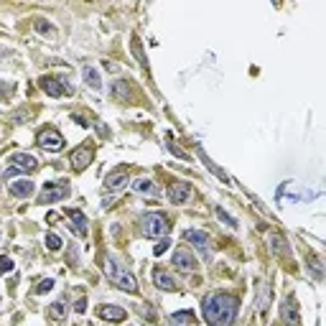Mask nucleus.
Instances as JSON below:
<instances>
[{"mask_svg": "<svg viewBox=\"0 0 326 326\" xmlns=\"http://www.w3.org/2000/svg\"><path fill=\"white\" fill-rule=\"evenodd\" d=\"M202 311H204V321L209 326H232L237 319V311H240V301L232 293L214 291V293L204 296Z\"/></svg>", "mask_w": 326, "mask_h": 326, "instance_id": "1", "label": "nucleus"}, {"mask_svg": "<svg viewBox=\"0 0 326 326\" xmlns=\"http://www.w3.org/2000/svg\"><path fill=\"white\" fill-rule=\"evenodd\" d=\"M140 232L143 237H166L171 232V224H168V217L161 214V212H148L140 217Z\"/></svg>", "mask_w": 326, "mask_h": 326, "instance_id": "2", "label": "nucleus"}, {"mask_svg": "<svg viewBox=\"0 0 326 326\" xmlns=\"http://www.w3.org/2000/svg\"><path fill=\"white\" fill-rule=\"evenodd\" d=\"M69 197V181H49L38 194V204H54Z\"/></svg>", "mask_w": 326, "mask_h": 326, "instance_id": "3", "label": "nucleus"}, {"mask_svg": "<svg viewBox=\"0 0 326 326\" xmlns=\"http://www.w3.org/2000/svg\"><path fill=\"white\" fill-rule=\"evenodd\" d=\"M38 145L43 148V150H49V153H59V150H64V135L59 133V130H54V127H46V130H41L38 133Z\"/></svg>", "mask_w": 326, "mask_h": 326, "instance_id": "4", "label": "nucleus"}, {"mask_svg": "<svg viewBox=\"0 0 326 326\" xmlns=\"http://www.w3.org/2000/svg\"><path fill=\"white\" fill-rule=\"evenodd\" d=\"M38 84H41V90L46 92L49 97H61V95H72V92H74L72 84H64V82L56 79V77H41Z\"/></svg>", "mask_w": 326, "mask_h": 326, "instance_id": "5", "label": "nucleus"}, {"mask_svg": "<svg viewBox=\"0 0 326 326\" xmlns=\"http://www.w3.org/2000/svg\"><path fill=\"white\" fill-rule=\"evenodd\" d=\"M173 265H176L179 270H184V273H194V270L199 268V263H197V257H194V252L186 250V247H179L176 252H173Z\"/></svg>", "mask_w": 326, "mask_h": 326, "instance_id": "6", "label": "nucleus"}, {"mask_svg": "<svg viewBox=\"0 0 326 326\" xmlns=\"http://www.w3.org/2000/svg\"><path fill=\"white\" fill-rule=\"evenodd\" d=\"M181 237H184L186 242H191L197 250H202V252L209 257V234H207L204 229H184Z\"/></svg>", "mask_w": 326, "mask_h": 326, "instance_id": "7", "label": "nucleus"}, {"mask_svg": "<svg viewBox=\"0 0 326 326\" xmlns=\"http://www.w3.org/2000/svg\"><path fill=\"white\" fill-rule=\"evenodd\" d=\"M280 316H283V321L288 326H301V314H298V306H296L293 296L283 298V303H280Z\"/></svg>", "mask_w": 326, "mask_h": 326, "instance_id": "8", "label": "nucleus"}, {"mask_svg": "<svg viewBox=\"0 0 326 326\" xmlns=\"http://www.w3.org/2000/svg\"><path fill=\"white\" fill-rule=\"evenodd\" d=\"M92 158H95V150H92L90 145H79V148L72 150V166H74L77 171H84L87 166L92 163Z\"/></svg>", "mask_w": 326, "mask_h": 326, "instance_id": "9", "label": "nucleus"}, {"mask_svg": "<svg viewBox=\"0 0 326 326\" xmlns=\"http://www.w3.org/2000/svg\"><path fill=\"white\" fill-rule=\"evenodd\" d=\"M189 197H191V184H186V181H176L168 189V199L173 204H186Z\"/></svg>", "mask_w": 326, "mask_h": 326, "instance_id": "10", "label": "nucleus"}, {"mask_svg": "<svg viewBox=\"0 0 326 326\" xmlns=\"http://www.w3.org/2000/svg\"><path fill=\"white\" fill-rule=\"evenodd\" d=\"M10 163H13V168L20 171V173H33V171L38 168V161H36L33 156H28V153H15V156L10 158Z\"/></svg>", "mask_w": 326, "mask_h": 326, "instance_id": "11", "label": "nucleus"}, {"mask_svg": "<svg viewBox=\"0 0 326 326\" xmlns=\"http://www.w3.org/2000/svg\"><path fill=\"white\" fill-rule=\"evenodd\" d=\"M8 191L13 194L15 199H28L31 194H33V181H28V179H15V181L8 186Z\"/></svg>", "mask_w": 326, "mask_h": 326, "instance_id": "12", "label": "nucleus"}, {"mask_svg": "<svg viewBox=\"0 0 326 326\" xmlns=\"http://www.w3.org/2000/svg\"><path fill=\"white\" fill-rule=\"evenodd\" d=\"M97 316L102 321H125L127 319V311L122 306H100L97 309Z\"/></svg>", "mask_w": 326, "mask_h": 326, "instance_id": "13", "label": "nucleus"}, {"mask_svg": "<svg viewBox=\"0 0 326 326\" xmlns=\"http://www.w3.org/2000/svg\"><path fill=\"white\" fill-rule=\"evenodd\" d=\"M153 283H156V288H161V291H179V283H176V280H173L166 270H161V268L153 270Z\"/></svg>", "mask_w": 326, "mask_h": 326, "instance_id": "14", "label": "nucleus"}, {"mask_svg": "<svg viewBox=\"0 0 326 326\" xmlns=\"http://www.w3.org/2000/svg\"><path fill=\"white\" fill-rule=\"evenodd\" d=\"M64 214H67L69 219H72V227H74V232H77V234H82V237H87V232H90V229H87V217H84L79 209H67Z\"/></svg>", "mask_w": 326, "mask_h": 326, "instance_id": "15", "label": "nucleus"}, {"mask_svg": "<svg viewBox=\"0 0 326 326\" xmlns=\"http://www.w3.org/2000/svg\"><path fill=\"white\" fill-rule=\"evenodd\" d=\"M115 283H117V288L125 291V293H138V280H135L133 273H127V270H122V275L115 280Z\"/></svg>", "mask_w": 326, "mask_h": 326, "instance_id": "16", "label": "nucleus"}, {"mask_svg": "<svg viewBox=\"0 0 326 326\" xmlns=\"http://www.w3.org/2000/svg\"><path fill=\"white\" fill-rule=\"evenodd\" d=\"M270 250H273L278 257H291V247H288V242H286L280 234H270Z\"/></svg>", "mask_w": 326, "mask_h": 326, "instance_id": "17", "label": "nucleus"}, {"mask_svg": "<svg viewBox=\"0 0 326 326\" xmlns=\"http://www.w3.org/2000/svg\"><path fill=\"white\" fill-rule=\"evenodd\" d=\"M125 184H127V173H125V168L112 171L110 176L105 179V186H107V189H122Z\"/></svg>", "mask_w": 326, "mask_h": 326, "instance_id": "18", "label": "nucleus"}, {"mask_svg": "<svg viewBox=\"0 0 326 326\" xmlns=\"http://www.w3.org/2000/svg\"><path fill=\"white\" fill-rule=\"evenodd\" d=\"M82 74H84V79H87V84L92 87V90H102V77H100V72L95 69V67H90V64H87V67H82Z\"/></svg>", "mask_w": 326, "mask_h": 326, "instance_id": "19", "label": "nucleus"}, {"mask_svg": "<svg viewBox=\"0 0 326 326\" xmlns=\"http://www.w3.org/2000/svg\"><path fill=\"white\" fill-rule=\"evenodd\" d=\"M130 186H133V191H135V194H150V197H156V194H158L156 184L150 181V179H135Z\"/></svg>", "mask_w": 326, "mask_h": 326, "instance_id": "20", "label": "nucleus"}, {"mask_svg": "<svg viewBox=\"0 0 326 326\" xmlns=\"http://www.w3.org/2000/svg\"><path fill=\"white\" fill-rule=\"evenodd\" d=\"M122 270H125V268L117 263L115 257H105V275L110 278V280H117V278L122 275Z\"/></svg>", "mask_w": 326, "mask_h": 326, "instance_id": "21", "label": "nucleus"}, {"mask_svg": "<svg viewBox=\"0 0 326 326\" xmlns=\"http://www.w3.org/2000/svg\"><path fill=\"white\" fill-rule=\"evenodd\" d=\"M268 306H270V283H265L263 288H260L257 301H255V309H257L260 314H265V311H268Z\"/></svg>", "mask_w": 326, "mask_h": 326, "instance_id": "22", "label": "nucleus"}, {"mask_svg": "<svg viewBox=\"0 0 326 326\" xmlns=\"http://www.w3.org/2000/svg\"><path fill=\"white\" fill-rule=\"evenodd\" d=\"M197 156L202 158V163H204V166H207V168H209L212 173H217V176H219V179H222L224 184H229V176H227V173H224V171H222L219 166H217V163H214V161H212V158H209V156L204 153V150H199V153H197Z\"/></svg>", "mask_w": 326, "mask_h": 326, "instance_id": "23", "label": "nucleus"}, {"mask_svg": "<svg viewBox=\"0 0 326 326\" xmlns=\"http://www.w3.org/2000/svg\"><path fill=\"white\" fill-rule=\"evenodd\" d=\"M49 319H54V321H64V319H67V303H64V301H54L51 306H49Z\"/></svg>", "mask_w": 326, "mask_h": 326, "instance_id": "24", "label": "nucleus"}, {"mask_svg": "<svg viewBox=\"0 0 326 326\" xmlns=\"http://www.w3.org/2000/svg\"><path fill=\"white\" fill-rule=\"evenodd\" d=\"M171 324L173 326H194V314L191 311H179L171 316Z\"/></svg>", "mask_w": 326, "mask_h": 326, "instance_id": "25", "label": "nucleus"}, {"mask_svg": "<svg viewBox=\"0 0 326 326\" xmlns=\"http://www.w3.org/2000/svg\"><path fill=\"white\" fill-rule=\"evenodd\" d=\"M214 212H217V217H219V222H222V224H227L229 229H234V227H237V219H234L232 214H227V212H224L222 207H217Z\"/></svg>", "mask_w": 326, "mask_h": 326, "instance_id": "26", "label": "nucleus"}, {"mask_svg": "<svg viewBox=\"0 0 326 326\" xmlns=\"http://www.w3.org/2000/svg\"><path fill=\"white\" fill-rule=\"evenodd\" d=\"M46 247H49V250H61V247H64L61 237L54 234V232H49V234H46Z\"/></svg>", "mask_w": 326, "mask_h": 326, "instance_id": "27", "label": "nucleus"}, {"mask_svg": "<svg viewBox=\"0 0 326 326\" xmlns=\"http://www.w3.org/2000/svg\"><path fill=\"white\" fill-rule=\"evenodd\" d=\"M309 268L314 270V275H316V278H321V275H324V268H321V260H319L316 255H309Z\"/></svg>", "mask_w": 326, "mask_h": 326, "instance_id": "28", "label": "nucleus"}, {"mask_svg": "<svg viewBox=\"0 0 326 326\" xmlns=\"http://www.w3.org/2000/svg\"><path fill=\"white\" fill-rule=\"evenodd\" d=\"M112 92H115V97H130V90H127V84H125V82H115Z\"/></svg>", "mask_w": 326, "mask_h": 326, "instance_id": "29", "label": "nucleus"}, {"mask_svg": "<svg viewBox=\"0 0 326 326\" xmlns=\"http://www.w3.org/2000/svg\"><path fill=\"white\" fill-rule=\"evenodd\" d=\"M51 288H54V280H49V278H46V280H41V283H36L33 293H49Z\"/></svg>", "mask_w": 326, "mask_h": 326, "instance_id": "30", "label": "nucleus"}, {"mask_svg": "<svg viewBox=\"0 0 326 326\" xmlns=\"http://www.w3.org/2000/svg\"><path fill=\"white\" fill-rule=\"evenodd\" d=\"M13 268H15V265H13V260H10L8 255H3V257H0V273H3V275H5V273H10Z\"/></svg>", "mask_w": 326, "mask_h": 326, "instance_id": "31", "label": "nucleus"}, {"mask_svg": "<svg viewBox=\"0 0 326 326\" xmlns=\"http://www.w3.org/2000/svg\"><path fill=\"white\" fill-rule=\"evenodd\" d=\"M168 247H171V240H168V237H163V240H161V242L153 247V255H163Z\"/></svg>", "mask_w": 326, "mask_h": 326, "instance_id": "32", "label": "nucleus"}, {"mask_svg": "<svg viewBox=\"0 0 326 326\" xmlns=\"http://www.w3.org/2000/svg\"><path fill=\"white\" fill-rule=\"evenodd\" d=\"M36 31H38V33H54V28H51L43 18H38V20H36Z\"/></svg>", "mask_w": 326, "mask_h": 326, "instance_id": "33", "label": "nucleus"}, {"mask_svg": "<svg viewBox=\"0 0 326 326\" xmlns=\"http://www.w3.org/2000/svg\"><path fill=\"white\" fill-rule=\"evenodd\" d=\"M74 311H77V314H84V311H87V301H84V298H79V301L74 303Z\"/></svg>", "mask_w": 326, "mask_h": 326, "instance_id": "34", "label": "nucleus"}, {"mask_svg": "<svg viewBox=\"0 0 326 326\" xmlns=\"http://www.w3.org/2000/svg\"><path fill=\"white\" fill-rule=\"evenodd\" d=\"M74 122H77V125H82V127L87 125V122H84V117H79V115H74Z\"/></svg>", "mask_w": 326, "mask_h": 326, "instance_id": "35", "label": "nucleus"}, {"mask_svg": "<svg viewBox=\"0 0 326 326\" xmlns=\"http://www.w3.org/2000/svg\"><path fill=\"white\" fill-rule=\"evenodd\" d=\"M0 176H3V171H0Z\"/></svg>", "mask_w": 326, "mask_h": 326, "instance_id": "36", "label": "nucleus"}]
</instances>
